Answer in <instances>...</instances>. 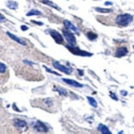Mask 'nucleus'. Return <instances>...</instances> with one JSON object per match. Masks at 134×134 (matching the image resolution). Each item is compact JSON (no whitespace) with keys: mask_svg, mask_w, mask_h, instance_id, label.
Listing matches in <instances>:
<instances>
[{"mask_svg":"<svg viewBox=\"0 0 134 134\" xmlns=\"http://www.w3.org/2000/svg\"><path fill=\"white\" fill-rule=\"evenodd\" d=\"M132 21V16L129 14H120L116 18V23L121 26H127Z\"/></svg>","mask_w":134,"mask_h":134,"instance_id":"nucleus-1","label":"nucleus"},{"mask_svg":"<svg viewBox=\"0 0 134 134\" xmlns=\"http://www.w3.org/2000/svg\"><path fill=\"white\" fill-rule=\"evenodd\" d=\"M63 33H64V36L65 38L66 41L68 42V44L70 45L71 47H73L75 44H76V40H75L74 35L72 33V32L68 31L67 30H63Z\"/></svg>","mask_w":134,"mask_h":134,"instance_id":"nucleus-2","label":"nucleus"},{"mask_svg":"<svg viewBox=\"0 0 134 134\" xmlns=\"http://www.w3.org/2000/svg\"><path fill=\"white\" fill-rule=\"evenodd\" d=\"M67 48L72 52V53L74 54V55H81V57H91V55H92V54L81 50L79 47H69L68 46V47H67Z\"/></svg>","mask_w":134,"mask_h":134,"instance_id":"nucleus-3","label":"nucleus"},{"mask_svg":"<svg viewBox=\"0 0 134 134\" xmlns=\"http://www.w3.org/2000/svg\"><path fill=\"white\" fill-rule=\"evenodd\" d=\"M14 124L15 126L16 129H18L19 131H24L28 129L27 127V124H26L25 121L23 120H20V119H15L14 121Z\"/></svg>","mask_w":134,"mask_h":134,"instance_id":"nucleus-4","label":"nucleus"},{"mask_svg":"<svg viewBox=\"0 0 134 134\" xmlns=\"http://www.w3.org/2000/svg\"><path fill=\"white\" fill-rule=\"evenodd\" d=\"M53 66L55 67V69H57V70L61 71V72L66 73V74H70L71 72H72V69L71 68H68V67L63 65V64H59L58 62H53Z\"/></svg>","mask_w":134,"mask_h":134,"instance_id":"nucleus-5","label":"nucleus"},{"mask_svg":"<svg viewBox=\"0 0 134 134\" xmlns=\"http://www.w3.org/2000/svg\"><path fill=\"white\" fill-rule=\"evenodd\" d=\"M47 31L50 33L51 37L55 40V42L59 43V44H62L64 40H63V37L61 36V34H60L59 32L57 31H54V30H50V31Z\"/></svg>","mask_w":134,"mask_h":134,"instance_id":"nucleus-6","label":"nucleus"},{"mask_svg":"<svg viewBox=\"0 0 134 134\" xmlns=\"http://www.w3.org/2000/svg\"><path fill=\"white\" fill-rule=\"evenodd\" d=\"M34 128L38 131H40V132H47V131H48L47 127L40 121H37L36 124H34Z\"/></svg>","mask_w":134,"mask_h":134,"instance_id":"nucleus-7","label":"nucleus"},{"mask_svg":"<svg viewBox=\"0 0 134 134\" xmlns=\"http://www.w3.org/2000/svg\"><path fill=\"white\" fill-rule=\"evenodd\" d=\"M64 26H65L68 30H70V31L75 32V33H77V34H80V31L78 30V28L75 27L71 21H69L68 20H64Z\"/></svg>","mask_w":134,"mask_h":134,"instance_id":"nucleus-8","label":"nucleus"},{"mask_svg":"<svg viewBox=\"0 0 134 134\" xmlns=\"http://www.w3.org/2000/svg\"><path fill=\"white\" fill-rule=\"evenodd\" d=\"M63 81L65 82L66 84L68 85H71L72 87H75V88H82L83 85L79 82H77L76 81H73V80H70V79H63Z\"/></svg>","mask_w":134,"mask_h":134,"instance_id":"nucleus-9","label":"nucleus"},{"mask_svg":"<svg viewBox=\"0 0 134 134\" xmlns=\"http://www.w3.org/2000/svg\"><path fill=\"white\" fill-rule=\"evenodd\" d=\"M127 53H128V50H127L126 47H120V48H118L117 50H116L115 55L117 57H121L126 55Z\"/></svg>","mask_w":134,"mask_h":134,"instance_id":"nucleus-10","label":"nucleus"},{"mask_svg":"<svg viewBox=\"0 0 134 134\" xmlns=\"http://www.w3.org/2000/svg\"><path fill=\"white\" fill-rule=\"evenodd\" d=\"M6 34H7V35L9 36L10 38H12V40H14V41L18 42L19 44H21V45H23V46H25V45H26V43H25L24 41H23V40H21L20 38H18V37H16L15 35H14V34H12V33H11V32H8V31H7V32H6Z\"/></svg>","mask_w":134,"mask_h":134,"instance_id":"nucleus-11","label":"nucleus"},{"mask_svg":"<svg viewBox=\"0 0 134 134\" xmlns=\"http://www.w3.org/2000/svg\"><path fill=\"white\" fill-rule=\"evenodd\" d=\"M98 130L100 131V132L102 134H112L111 131H109V129L104 124H99L98 125Z\"/></svg>","mask_w":134,"mask_h":134,"instance_id":"nucleus-12","label":"nucleus"},{"mask_svg":"<svg viewBox=\"0 0 134 134\" xmlns=\"http://www.w3.org/2000/svg\"><path fill=\"white\" fill-rule=\"evenodd\" d=\"M6 6H7L8 8H10V9L14 10V9H17V7H18V3L14 1H8L7 3H6Z\"/></svg>","mask_w":134,"mask_h":134,"instance_id":"nucleus-13","label":"nucleus"},{"mask_svg":"<svg viewBox=\"0 0 134 134\" xmlns=\"http://www.w3.org/2000/svg\"><path fill=\"white\" fill-rule=\"evenodd\" d=\"M88 103H90V105H91V107H98V103H97V101L95 100L94 98H91V97H88Z\"/></svg>","mask_w":134,"mask_h":134,"instance_id":"nucleus-14","label":"nucleus"},{"mask_svg":"<svg viewBox=\"0 0 134 134\" xmlns=\"http://www.w3.org/2000/svg\"><path fill=\"white\" fill-rule=\"evenodd\" d=\"M42 2H43V3H45V4H47V5L52 6V7L55 8V9H57V10H60V7H59V6H57V5H55L54 3H52V2L48 1V0H42Z\"/></svg>","mask_w":134,"mask_h":134,"instance_id":"nucleus-15","label":"nucleus"},{"mask_svg":"<svg viewBox=\"0 0 134 134\" xmlns=\"http://www.w3.org/2000/svg\"><path fill=\"white\" fill-rule=\"evenodd\" d=\"M96 11L98 13H102V14H108V13H111L112 9H104V8H99V7H97L96 8Z\"/></svg>","mask_w":134,"mask_h":134,"instance_id":"nucleus-16","label":"nucleus"},{"mask_svg":"<svg viewBox=\"0 0 134 134\" xmlns=\"http://www.w3.org/2000/svg\"><path fill=\"white\" fill-rule=\"evenodd\" d=\"M87 37H88V38L90 40H96L98 36H97V34L94 33V32H88Z\"/></svg>","mask_w":134,"mask_h":134,"instance_id":"nucleus-17","label":"nucleus"},{"mask_svg":"<svg viewBox=\"0 0 134 134\" xmlns=\"http://www.w3.org/2000/svg\"><path fill=\"white\" fill-rule=\"evenodd\" d=\"M40 12L38 10H31L29 13H27V16H31V15H40Z\"/></svg>","mask_w":134,"mask_h":134,"instance_id":"nucleus-18","label":"nucleus"},{"mask_svg":"<svg viewBox=\"0 0 134 134\" xmlns=\"http://www.w3.org/2000/svg\"><path fill=\"white\" fill-rule=\"evenodd\" d=\"M57 91L59 92L60 95H62V96H66V95H67V91L65 90H64V88H57Z\"/></svg>","mask_w":134,"mask_h":134,"instance_id":"nucleus-19","label":"nucleus"},{"mask_svg":"<svg viewBox=\"0 0 134 134\" xmlns=\"http://www.w3.org/2000/svg\"><path fill=\"white\" fill-rule=\"evenodd\" d=\"M6 71V65L4 64L3 63H0V73L5 72Z\"/></svg>","mask_w":134,"mask_h":134,"instance_id":"nucleus-20","label":"nucleus"},{"mask_svg":"<svg viewBox=\"0 0 134 134\" xmlns=\"http://www.w3.org/2000/svg\"><path fill=\"white\" fill-rule=\"evenodd\" d=\"M0 21L1 23H4V21H5V17L3 15V14H0Z\"/></svg>","mask_w":134,"mask_h":134,"instance_id":"nucleus-21","label":"nucleus"},{"mask_svg":"<svg viewBox=\"0 0 134 134\" xmlns=\"http://www.w3.org/2000/svg\"><path fill=\"white\" fill-rule=\"evenodd\" d=\"M111 97H112V98H113V99H114V100H118L117 97H116L115 95H113V94H111Z\"/></svg>","mask_w":134,"mask_h":134,"instance_id":"nucleus-22","label":"nucleus"},{"mask_svg":"<svg viewBox=\"0 0 134 134\" xmlns=\"http://www.w3.org/2000/svg\"><path fill=\"white\" fill-rule=\"evenodd\" d=\"M121 94H122V96H126V95H127V92L125 91V90H122V91H121Z\"/></svg>","mask_w":134,"mask_h":134,"instance_id":"nucleus-23","label":"nucleus"},{"mask_svg":"<svg viewBox=\"0 0 134 134\" xmlns=\"http://www.w3.org/2000/svg\"><path fill=\"white\" fill-rule=\"evenodd\" d=\"M27 29H28V28L26 27V26H24V25L21 26V30H23V31H26V30H27Z\"/></svg>","mask_w":134,"mask_h":134,"instance_id":"nucleus-24","label":"nucleus"},{"mask_svg":"<svg viewBox=\"0 0 134 134\" xmlns=\"http://www.w3.org/2000/svg\"><path fill=\"white\" fill-rule=\"evenodd\" d=\"M105 5H113V3H112V2H105Z\"/></svg>","mask_w":134,"mask_h":134,"instance_id":"nucleus-25","label":"nucleus"},{"mask_svg":"<svg viewBox=\"0 0 134 134\" xmlns=\"http://www.w3.org/2000/svg\"><path fill=\"white\" fill-rule=\"evenodd\" d=\"M34 23H37V24H38V25H42L43 23H38V21H33Z\"/></svg>","mask_w":134,"mask_h":134,"instance_id":"nucleus-26","label":"nucleus"},{"mask_svg":"<svg viewBox=\"0 0 134 134\" xmlns=\"http://www.w3.org/2000/svg\"><path fill=\"white\" fill-rule=\"evenodd\" d=\"M24 63H26V64H32V63H31V62H28V61H26V60H25V61H24Z\"/></svg>","mask_w":134,"mask_h":134,"instance_id":"nucleus-27","label":"nucleus"},{"mask_svg":"<svg viewBox=\"0 0 134 134\" xmlns=\"http://www.w3.org/2000/svg\"><path fill=\"white\" fill-rule=\"evenodd\" d=\"M119 134H124V131H119Z\"/></svg>","mask_w":134,"mask_h":134,"instance_id":"nucleus-28","label":"nucleus"}]
</instances>
